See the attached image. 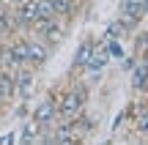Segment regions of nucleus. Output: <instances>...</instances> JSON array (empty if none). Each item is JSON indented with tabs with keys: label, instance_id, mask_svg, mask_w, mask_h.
Segmentation results:
<instances>
[{
	"label": "nucleus",
	"instance_id": "nucleus-1",
	"mask_svg": "<svg viewBox=\"0 0 148 145\" xmlns=\"http://www.w3.org/2000/svg\"><path fill=\"white\" fill-rule=\"evenodd\" d=\"M88 99H90L88 82L74 80L63 93H58V120H74L85 107H88Z\"/></svg>",
	"mask_w": 148,
	"mask_h": 145
},
{
	"label": "nucleus",
	"instance_id": "nucleus-2",
	"mask_svg": "<svg viewBox=\"0 0 148 145\" xmlns=\"http://www.w3.org/2000/svg\"><path fill=\"white\" fill-rule=\"evenodd\" d=\"M129 129L134 131L129 140H148V93H137V101L129 104Z\"/></svg>",
	"mask_w": 148,
	"mask_h": 145
},
{
	"label": "nucleus",
	"instance_id": "nucleus-3",
	"mask_svg": "<svg viewBox=\"0 0 148 145\" xmlns=\"http://www.w3.org/2000/svg\"><path fill=\"white\" fill-rule=\"evenodd\" d=\"M148 8L143 0H121V5H118V22L123 25V30L126 33H134L140 25H143Z\"/></svg>",
	"mask_w": 148,
	"mask_h": 145
},
{
	"label": "nucleus",
	"instance_id": "nucleus-4",
	"mask_svg": "<svg viewBox=\"0 0 148 145\" xmlns=\"http://www.w3.org/2000/svg\"><path fill=\"white\" fill-rule=\"evenodd\" d=\"M30 118L38 123V129H52V123L58 120V93L44 96L41 101L30 110Z\"/></svg>",
	"mask_w": 148,
	"mask_h": 145
},
{
	"label": "nucleus",
	"instance_id": "nucleus-5",
	"mask_svg": "<svg viewBox=\"0 0 148 145\" xmlns=\"http://www.w3.org/2000/svg\"><path fill=\"white\" fill-rule=\"evenodd\" d=\"M49 55H52V47H49L47 41H41V38H36V36L27 33V66L36 69V71L44 69L47 60H49Z\"/></svg>",
	"mask_w": 148,
	"mask_h": 145
},
{
	"label": "nucleus",
	"instance_id": "nucleus-6",
	"mask_svg": "<svg viewBox=\"0 0 148 145\" xmlns=\"http://www.w3.org/2000/svg\"><path fill=\"white\" fill-rule=\"evenodd\" d=\"M14 85H16V99L27 101L36 93V69L30 66H16L14 69Z\"/></svg>",
	"mask_w": 148,
	"mask_h": 145
},
{
	"label": "nucleus",
	"instance_id": "nucleus-7",
	"mask_svg": "<svg viewBox=\"0 0 148 145\" xmlns=\"http://www.w3.org/2000/svg\"><path fill=\"white\" fill-rule=\"evenodd\" d=\"M11 8H14V19H16L19 33H30L33 22L38 19V0H22V3L11 5Z\"/></svg>",
	"mask_w": 148,
	"mask_h": 145
},
{
	"label": "nucleus",
	"instance_id": "nucleus-8",
	"mask_svg": "<svg viewBox=\"0 0 148 145\" xmlns=\"http://www.w3.org/2000/svg\"><path fill=\"white\" fill-rule=\"evenodd\" d=\"M107 63H110V49H107L104 38H101V41H96L93 52H90L88 63H85V74H90V77H93V74H101Z\"/></svg>",
	"mask_w": 148,
	"mask_h": 145
},
{
	"label": "nucleus",
	"instance_id": "nucleus-9",
	"mask_svg": "<svg viewBox=\"0 0 148 145\" xmlns=\"http://www.w3.org/2000/svg\"><path fill=\"white\" fill-rule=\"evenodd\" d=\"M52 142L58 145H71V142H82L74 129V120H55L52 123Z\"/></svg>",
	"mask_w": 148,
	"mask_h": 145
},
{
	"label": "nucleus",
	"instance_id": "nucleus-10",
	"mask_svg": "<svg viewBox=\"0 0 148 145\" xmlns=\"http://www.w3.org/2000/svg\"><path fill=\"white\" fill-rule=\"evenodd\" d=\"M93 47H96V38H93V36H85L82 41H79L77 52H74V60H71V71H74V74L85 71V63H88V58H90V52H93Z\"/></svg>",
	"mask_w": 148,
	"mask_h": 145
},
{
	"label": "nucleus",
	"instance_id": "nucleus-11",
	"mask_svg": "<svg viewBox=\"0 0 148 145\" xmlns=\"http://www.w3.org/2000/svg\"><path fill=\"white\" fill-rule=\"evenodd\" d=\"M16 33H19V27H16V19H14V8L8 3L0 5V38H11Z\"/></svg>",
	"mask_w": 148,
	"mask_h": 145
},
{
	"label": "nucleus",
	"instance_id": "nucleus-12",
	"mask_svg": "<svg viewBox=\"0 0 148 145\" xmlns=\"http://www.w3.org/2000/svg\"><path fill=\"white\" fill-rule=\"evenodd\" d=\"M0 99L5 104L16 99V85H14V71L11 69H0Z\"/></svg>",
	"mask_w": 148,
	"mask_h": 145
},
{
	"label": "nucleus",
	"instance_id": "nucleus-13",
	"mask_svg": "<svg viewBox=\"0 0 148 145\" xmlns=\"http://www.w3.org/2000/svg\"><path fill=\"white\" fill-rule=\"evenodd\" d=\"M74 129H77L79 140L85 142V140H88V137H90V134L96 131V118H90V115H88V112L82 110V112H79L77 118H74Z\"/></svg>",
	"mask_w": 148,
	"mask_h": 145
},
{
	"label": "nucleus",
	"instance_id": "nucleus-14",
	"mask_svg": "<svg viewBox=\"0 0 148 145\" xmlns=\"http://www.w3.org/2000/svg\"><path fill=\"white\" fill-rule=\"evenodd\" d=\"M132 88H134V93H148V66L140 63V60L132 69Z\"/></svg>",
	"mask_w": 148,
	"mask_h": 145
},
{
	"label": "nucleus",
	"instance_id": "nucleus-15",
	"mask_svg": "<svg viewBox=\"0 0 148 145\" xmlns=\"http://www.w3.org/2000/svg\"><path fill=\"white\" fill-rule=\"evenodd\" d=\"M16 142H38V123L33 118H25L16 131Z\"/></svg>",
	"mask_w": 148,
	"mask_h": 145
},
{
	"label": "nucleus",
	"instance_id": "nucleus-16",
	"mask_svg": "<svg viewBox=\"0 0 148 145\" xmlns=\"http://www.w3.org/2000/svg\"><path fill=\"white\" fill-rule=\"evenodd\" d=\"M49 3H52L55 14H58L60 19H66V22L77 14V0H49Z\"/></svg>",
	"mask_w": 148,
	"mask_h": 145
},
{
	"label": "nucleus",
	"instance_id": "nucleus-17",
	"mask_svg": "<svg viewBox=\"0 0 148 145\" xmlns=\"http://www.w3.org/2000/svg\"><path fill=\"white\" fill-rule=\"evenodd\" d=\"M0 69H16V60H14V49H11V41H0Z\"/></svg>",
	"mask_w": 148,
	"mask_h": 145
},
{
	"label": "nucleus",
	"instance_id": "nucleus-18",
	"mask_svg": "<svg viewBox=\"0 0 148 145\" xmlns=\"http://www.w3.org/2000/svg\"><path fill=\"white\" fill-rule=\"evenodd\" d=\"M38 19H58V14H55V8H52L49 0H38Z\"/></svg>",
	"mask_w": 148,
	"mask_h": 145
},
{
	"label": "nucleus",
	"instance_id": "nucleus-19",
	"mask_svg": "<svg viewBox=\"0 0 148 145\" xmlns=\"http://www.w3.org/2000/svg\"><path fill=\"white\" fill-rule=\"evenodd\" d=\"M14 118H19V120L30 118V110H27V101H22V99H19V104H14Z\"/></svg>",
	"mask_w": 148,
	"mask_h": 145
},
{
	"label": "nucleus",
	"instance_id": "nucleus-20",
	"mask_svg": "<svg viewBox=\"0 0 148 145\" xmlns=\"http://www.w3.org/2000/svg\"><path fill=\"white\" fill-rule=\"evenodd\" d=\"M5 142H16V131H5V134H0V145Z\"/></svg>",
	"mask_w": 148,
	"mask_h": 145
},
{
	"label": "nucleus",
	"instance_id": "nucleus-21",
	"mask_svg": "<svg viewBox=\"0 0 148 145\" xmlns=\"http://www.w3.org/2000/svg\"><path fill=\"white\" fill-rule=\"evenodd\" d=\"M137 60H140V63H145V66H148V47L143 49V52H137Z\"/></svg>",
	"mask_w": 148,
	"mask_h": 145
},
{
	"label": "nucleus",
	"instance_id": "nucleus-22",
	"mask_svg": "<svg viewBox=\"0 0 148 145\" xmlns=\"http://www.w3.org/2000/svg\"><path fill=\"white\" fill-rule=\"evenodd\" d=\"M5 3H8V5H16V3H22V0H5Z\"/></svg>",
	"mask_w": 148,
	"mask_h": 145
},
{
	"label": "nucleus",
	"instance_id": "nucleus-23",
	"mask_svg": "<svg viewBox=\"0 0 148 145\" xmlns=\"http://www.w3.org/2000/svg\"><path fill=\"white\" fill-rule=\"evenodd\" d=\"M3 107H5V101H3V99H0V112H3Z\"/></svg>",
	"mask_w": 148,
	"mask_h": 145
},
{
	"label": "nucleus",
	"instance_id": "nucleus-24",
	"mask_svg": "<svg viewBox=\"0 0 148 145\" xmlns=\"http://www.w3.org/2000/svg\"><path fill=\"white\" fill-rule=\"evenodd\" d=\"M143 22H145V27H148V14H145V19H143Z\"/></svg>",
	"mask_w": 148,
	"mask_h": 145
},
{
	"label": "nucleus",
	"instance_id": "nucleus-25",
	"mask_svg": "<svg viewBox=\"0 0 148 145\" xmlns=\"http://www.w3.org/2000/svg\"><path fill=\"white\" fill-rule=\"evenodd\" d=\"M0 5H5V0H0Z\"/></svg>",
	"mask_w": 148,
	"mask_h": 145
},
{
	"label": "nucleus",
	"instance_id": "nucleus-26",
	"mask_svg": "<svg viewBox=\"0 0 148 145\" xmlns=\"http://www.w3.org/2000/svg\"><path fill=\"white\" fill-rule=\"evenodd\" d=\"M143 3H145V8H148V0H143Z\"/></svg>",
	"mask_w": 148,
	"mask_h": 145
}]
</instances>
